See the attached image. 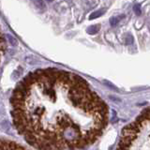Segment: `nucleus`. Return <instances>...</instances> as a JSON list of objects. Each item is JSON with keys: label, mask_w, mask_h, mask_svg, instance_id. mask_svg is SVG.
<instances>
[{"label": "nucleus", "mask_w": 150, "mask_h": 150, "mask_svg": "<svg viewBox=\"0 0 150 150\" xmlns=\"http://www.w3.org/2000/svg\"><path fill=\"white\" fill-rule=\"evenodd\" d=\"M100 25H94L89 26L87 28L86 32L88 33V34H90V35H95L98 31H100Z\"/></svg>", "instance_id": "1"}, {"label": "nucleus", "mask_w": 150, "mask_h": 150, "mask_svg": "<svg viewBox=\"0 0 150 150\" xmlns=\"http://www.w3.org/2000/svg\"><path fill=\"white\" fill-rule=\"evenodd\" d=\"M105 12V9L102 8V9H98L97 11H94L92 14H90V16H89V20H94V19H97L98 17L102 16V14H104Z\"/></svg>", "instance_id": "2"}, {"label": "nucleus", "mask_w": 150, "mask_h": 150, "mask_svg": "<svg viewBox=\"0 0 150 150\" xmlns=\"http://www.w3.org/2000/svg\"><path fill=\"white\" fill-rule=\"evenodd\" d=\"M122 18H124V15H122V16H117V17H112L111 19H110V23H111V25L112 26H115V25H116L117 23H118V22L120 21V19H122Z\"/></svg>", "instance_id": "3"}, {"label": "nucleus", "mask_w": 150, "mask_h": 150, "mask_svg": "<svg viewBox=\"0 0 150 150\" xmlns=\"http://www.w3.org/2000/svg\"><path fill=\"white\" fill-rule=\"evenodd\" d=\"M6 39L8 40V43L11 44V45H12V46H16V45L18 44V41H17V40H16L14 37L11 36V35H8V36L6 37Z\"/></svg>", "instance_id": "4"}, {"label": "nucleus", "mask_w": 150, "mask_h": 150, "mask_svg": "<svg viewBox=\"0 0 150 150\" xmlns=\"http://www.w3.org/2000/svg\"><path fill=\"white\" fill-rule=\"evenodd\" d=\"M133 11L134 12L137 14V15H140L141 13H142V11H141V7L140 5H134L133 6Z\"/></svg>", "instance_id": "5"}, {"label": "nucleus", "mask_w": 150, "mask_h": 150, "mask_svg": "<svg viewBox=\"0 0 150 150\" xmlns=\"http://www.w3.org/2000/svg\"><path fill=\"white\" fill-rule=\"evenodd\" d=\"M126 42H127V44H131V43H132V38H131L130 36L128 37V39H127Z\"/></svg>", "instance_id": "6"}, {"label": "nucleus", "mask_w": 150, "mask_h": 150, "mask_svg": "<svg viewBox=\"0 0 150 150\" xmlns=\"http://www.w3.org/2000/svg\"><path fill=\"white\" fill-rule=\"evenodd\" d=\"M105 83L107 84V86H109L110 87H112V88H115V90H116V91H118L117 90V88L114 86V84H111V83H107V82H105Z\"/></svg>", "instance_id": "7"}]
</instances>
